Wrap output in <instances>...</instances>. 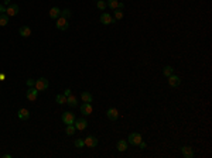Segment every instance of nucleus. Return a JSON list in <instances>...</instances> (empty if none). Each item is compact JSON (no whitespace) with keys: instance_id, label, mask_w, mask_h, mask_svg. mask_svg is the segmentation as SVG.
I'll return each instance as SVG.
<instances>
[{"instance_id":"nucleus-32","label":"nucleus","mask_w":212,"mask_h":158,"mask_svg":"<svg viewBox=\"0 0 212 158\" xmlns=\"http://www.w3.org/2000/svg\"><path fill=\"white\" fill-rule=\"evenodd\" d=\"M27 85H28V86H34V81L33 79H28V81H27Z\"/></svg>"},{"instance_id":"nucleus-27","label":"nucleus","mask_w":212,"mask_h":158,"mask_svg":"<svg viewBox=\"0 0 212 158\" xmlns=\"http://www.w3.org/2000/svg\"><path fill=\"white\" fill-rule=\"evenodd\" d=\"M75 147L76 148L85 147V141H83V138H76V140H75Z\"/></svg>"},{"instance_id":"nucleus-28","label":"nucleus","mask_w":212,"mask_h":158,"mask_svg":"<svg viewBox=\"0 0 212 158\" xmlns=\"http://www.w3.org/2000/svg\"><path fill=\"white\" fill-rule=\"evenodd\" d=\"M61 17L70 18V17H71V10H68V9H65V10H61Z\"/></svg>"},{"instance_id":"nucleus-5","label":"nucleus","mask_w":212,"mask_h":158,"mask_svg":"<svg viewBox=\"0 0 212 158\" xmlns=\"http://www.w3.org/2000/svg\"><path fill=\"white\" fill-rule=\"evenodd\" d=\"M75 119H76L75 115L71 113V111H65V113H62V116H61V120H62L64 124H74Z\"/></svg>"},{"instance_id":"nucleus-31","label":"nucleus","mask_w":212,"mask_h":158,"mask_svg":"<svg viewBox=\"0 0 212 158\" xmlns=\"http://www.w3.org/2000/svg\"><path fill=\"white\" fill-rule=\"evenodd\" d=\"M72 93V91H71L70 87H68V89H65V91H64V95H65V96H68V95H71Z\"/></svg>"},{"instance_id":"nucleus-13","label":"nucleus","mask_w":212,"mask_h":158,"mask_svg":"<svg viewBox=\"0 0 212 158\" xmlns=\"http://www.w3.org/2000/svg\"><path fill=\"white\" fill-rule=\"evenodd\" d=\"M180 83H181V78L178 76V75H170L168 76V85L171 87H177V86H180Z\"/></svg>"},{"instance_id":"nucleus-2","label":"nucleus","mask_w":212,"mask_h":158,"mask_svg":"<svg viewBox=\"0 0 212 158\" xmlns=\"http://www.w3.org/2000/svg\"><path fill=\"white\" fill-rule=\"evenodd\" d=\"M143 141V136L140 133H130L129 137H127V143L132 145H136L139 147V144Z\"/></svg>"},{"instance_id":"nucleus-6","label":"nucleus","mask_w":212,"mask_h":158,"mask_svg":"<svg viewBox=\"0 0 212 158\" xmlns=\"http://www.w3.org/2000/svg\"><path fill=\"white\" fill-rule=\"evenodd\" d=\"M26 98H27V100L36 102L37 98H38V91H37L34 86H30L28 87V91L26 92Z\"/></svg>"},{"instance_id":"nucleus-34","label":"nucleus","mask_w":212,"mask_h":158,"mask_svg":"<svg viewBox=\"0 0 212 158\" xmlns=\"http://www.w3.org/2000/svg\"><path fill=\"white\" fill-rule=\"evenodd\" d=\"M6 79V75L4 74H0V81H4Z\"/></svg>"},{"instance_id":"nucleus-16","label":"nucleus","mask_w":212,"mask_h":158,"mask_svg":"<svg viewBox=\"0 0 212 158\" xmlns=\"http://www.w3.org/2000/svg\"><path fill=\"white\" fill-rule=\"evenodd\" d=\"M17 116H19V119H20V120H28V119H30V110H28V109H26V107H23V109H20V110H19Z\"/></svg>"},{"instance_id":"nucleus-33","label":"nucleus","mask_w":212,"mask_h":158,"mask_svg":"<svg viewBox=\"0 0 212 158\" xmlns=\"http://www.w3.org/2000/svg\"><path fill=\"white\" fill-rule=\"evenodd\" d=\"M2 158H11V154H7V152H6V154L2 155Z\"/></svg>"},{"instance_id":"nucleus-1","label":"nucleus","mask_w":212,"mask_h":158,"mask_svg":"<svg viewBox=\"0 0 212 158\" xmlns=\"http://www.w3.org/2000/svg\"><path fill=\"white\" fill-rule=\"evenodd\" d=\"M48 86H50V82H48V79H45V78H38V79L34 81V87H36L38 92L47 91Z\"/></svg>"},{"instance_id":"nucleus-4","label":"nucleus","mask_w":212,"mask_h":158,"mask_svg":"<svg viewBox=\"0 0 212 158\" xmlns=\"http://www.w3.org/2000/svg\"><path fill=\"white\" fill-rule=\"evenodd\" d=\"M106 4H108V7L112 9V10H123V9H125V3L119 2V0H108Z\"/></svg>"},{"instance_id":"nucleus-30","label":"nucleus","mask_w":212,"mask_h":158,"mask_svg":"<svg viewBox=\"0 0 212 158\" xmlns=\"http://www.w3.org/2000/svg\"><path fill=\"white\" fill-rule=\"evenodd\" d=\"M139 147L142 148V150H144V148L147 147V143H146V141H142V143H140V144H139Z\"/></svg>"},{"instance_id":"nucleus-23","label":"nucleus","mask_w":212,"mask_h":158,"mask_svg":"<svg viewBox=\"0 0 212 158\" xmlns=\"http://www.w3.org/2000/svg\"><path fill=\"white\" fill-rule=\"evenodd\" d=\"M123 17H125V11L123 10H113V18L115 20H122Z\"/></svg>"},{"instance_id":"nucleus-9","label":"nucleus","mask_w":212,"mask_h":158,"mask_svg":"<svg viewBox=\"0 0 212 158\" xmlns=\"http://www.w3.org/2000/svg\"><path fill=\"white\" fill-rule=\"evenodd\" d=\"M83 141H85V147H89V148H95L98 145V138L95 136H86L83 138Z\"/></svg>"},{"instance_id":"nucleus-14","label":"nucleus","mask_w":212,"mask_h":158,"mask_svg":"<svg viewBox=\"0 0 212 158\" xmlns=\"http://www.w3.org/2000/svg\"><path fill=\"white\" fill-rule=\"evenodd\" d=\"M92 111H93V107L91 103H85V102H83V103L81 104V113H82L83 116L92 115Z\"/></svg>"},{"instance_id":"nucleus-26","label":"nucleus","mask_w":212,"mask_h":158,"mask_svg":"<svg viewBox=\"0 0 212 158\" xmlns=\"http://www.w3.org/2000/svg\"><path fill=\"white\" fill-rule=\"evenodd\" d=\"M96 7L99 9V10H105L106 7H108V4H106V2L105 0H96Z\"/></svg>"},{"instance_id":"nucleus-17","label":"nucleus","mask_w":212,"mask_h":158,"mask_svg":"<svg viewBox=\"0 0 212 158\" xmlns=\"http://www.w3.org/2000/svg\"><path fill=\"white\" fill-rule=\"evenodd\" d=\"M19 33H20V35L23 38H28L31 34H33V31H31V28L28 27V26H23V27H20Z\"/></svg>"},{"instance_id":"nucleus-8","label":"nucleus","mask_w":212,"mask_h":158,"mask_svg":"<svg viewBox=\"0 0 212 158\" xmlns=\"http://www.w3.org/2000/svg\"><path fill=\"white\" fill-rule=\"evenodd\" d=\"M19 11H20V7H19V4H9L6 9V14L9 17H14L19 14Z\"/></svg>"},{"instance_id":"nucleus-18","label":"nucleus","mask_w":212,"mask_h":158,"mask_svg":"<svg viewBox=\"0 0 212 158\" xmlns=\"http://www.w3.org/2000/svg\"><path fill=\"white\" fill-rule=\"evenodd\" d=\"M127 144H129V143L122 138V140H119V141L116 143V150L117 151H120V152H125L127 150Z\"/></svg>"},{"instance_id":"nucleus-21","label":"nucleus","mask_w":212,"mask_h":158,"mask_svg":"<svg viewBox=\"0 0 212 158\" xmlns=\"http://www.w3.org/2000/svg\"><path fill=\"white\" fill-rule=\"evenodd\" d=\"M172 74H174V68H172V67L167 65V67L163 68V75H164L166 78H168L170 75H172Z\"/></svg>"},{"instance_id":"nucleus-22","label":"nucleus","mask_w":212,"mask_h":158,"mask_svg":"<svg viewBox=\"0 0 212 158\" xmlns=\"http://www.w3.org/2000/svg\"><path fill=\"white\" fill-rule=\"evenodd\" d=\"M9 20H10V17L7 16V14H0V27H4L9 24Z\"/></svg>"},{"instance_id":"nucleus-11","label":"nucleus","mask_w":212,"mask_h":158,"mask_svg":"<svg viewBox=\"0 0 212 158\" xmlns=\"http://www.w3.org/2000/svg\"><path fill=\"white\" fill-rule=\"evenodd\" d=\"M100 23L103 24V26H109V24L113 23V16L110 13H108V11H105V13L100 14Z\"/></svg>"},{"instance_id":"nucleus-3","label":"nucleus","mask_w":212,"mask_h":158,"mask_svg":"<svg viewBox=\"0 0 212 158\" xmlns=\"http://www.w3.org/2000/svg\"><path fill=\"white\" fill-rule=\"evenodd\" d=\"M57 30H60V31H66L68 30V26H70V24H68V18H65V17H58V18H57Z\"/></svg>"},{"instance_id":"nucleus-20","label":"nucleus","mask_w":212,"mask_h":158,"mask_svg":"<svg viewBox=\"0 0 212 158\" xmlns=\"http://www.w3.org/2000/svg\"><path fill=\"white\" fill-rule=\"evenodd\" d=\"M81 100H82V102H85V103H91V102L93 100V96L89 93V92L83 91L82 93H81Z\"/></svg>"},{"instance_id":"nucleus-19","label":"nucleus","mask_w":212,"mask_h":158,"mask_svg":"<svg viewBox=\"0 0 212 158\" xmlns=\"http://www.w3.org/2000/svg\"><path fill=\"white\" fill-rule=\"evenodd\" d=\"M48 16H50L53 20H57V18L61 16V10L58 7H51L50 11H48Z\"/></svg>"},{"instance_id":"nucleus-15","label":"nucleus","mask_w":212,"mask_h":158,"mask_svg":"<svg viewBox=\"0 0 212 158\" xmlns=\"http://www.w3.org/2000/svg\"><path fill=\"white\" fill-rule=\"evenodd\" d=\"M66 103L70 104L71 107L78 106V96H76V95H74V93L68 95V96H66Z\"/></svg>"},{"instance_id":"nucleus-10","label":"nucleus","mask_w":212,"mask_h":158,"mask_svg":"<svg viewBox=\"0 0 212 158\" xmlns=\"http://www.w3.org/2000/svg\"><path fill=\"white\" fill-rule=\"evenodd\" d=\"M74 126H75V128L78 131H83L86 127H88V121H86L85 119H75Z\"/></svg>"},{"instance_id":"nucleus-24","label":"nucleus","mask_w":212,"mask_h":158,"mask_svg":"<svg viewBox=\"0 0 212 158\" xmlns=\"http://www.w3.org/2000/svg\"><path fill=\"white\" fill-rule=\"evenodd\" d=\"M75 131H76V128H75V126H74V124H66V127H65V134L74 136V134H75Z\"/></svg>"},{"instance_id":"nucleus-29","label":"nucleus","mask_w":212,"mask_h":158,"mask_svg":"<svg viewBox=\"0 0 212 158\" xmlns=\"http://www.w3.org/2000/svg\"><path fill=\"white\" fill-rule=\"evenodd\" d=\"M6 9L7 7H4L3 4H0V14H6Z\"/></svg>"},{"instance_id":"nucleus-25","label":"nucleus","mask_w":212,"mask_h":158,"mask_svg":"<svg viewBox=\"0 0 212 158\" xmlns=\"http://www.w3.org/2000/svg\"><path fill=\"white\" fill-rule=\"evenodd\" d=\"M55 102L58 104H65L66 103V96L64 93L62 95H57V96H55Z\"/></svg>"},{"instance_id":"nucleus-12","label":"nucleus","mask_w":212,"mask_h":158,"mask_svg":"<svg viewBox=\"0 0 212 158\" xmlns=\"http://www.w3.org/2000/svg\"><path fill=\"white\" fill-rule=\"evenodd\" d=\"M181 154H182V157L184 158H194L195 152H194L192 147H189V145H184V147H181Z\"/></svg>"},{"instance_id":"nucleus-7","label":"nucleus","mask_w":212,"mask_h":158,"mask_svg":"<svg viewBox=\"0 0 212 158\" xmlns=\"http://www.w3.org/2000/svg\"><path fill=\"white\" fill-rule=\"evenodd\" d=\"M106 117L112 121L117 120V119H119V110H117L116 107H109L106 110Z\"/></svg>"}]
</instances>
